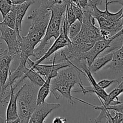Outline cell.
<instances>
[{
  "instance_id": "obj_16",
  "label": "cell",
  "mask_w": 123,
  "mask_h": 123,
  "mask_svg": "<svg viewBox=\"0 0 123 123\" xmlns=\"http://www.w3.org/2000/svg\"><path fill=\"white\" fill-rule=\"evenodd\" d=\"M17 68L20 70L26 78L29 79L30 82L34 85L38 86H41L44 82V79L42 77V76L37 73L36 71L32 68H28L26 67V65H18Z\"/></svg>"
},
{
  "instance_id": "obj_5",
  "label": "cell",
  "mask_w": 123,
  "mask_h": 123,
  "mask_svg": "<svg viewBox=\"0 0 123 123\" xmlns=\"http://www.w3.org/2000/svg\"><path fill=\"white\" fill-rule=\"evenodd\" d=\"M0 38L3 40L7 44L8 49L10 54L16 57H19L20 54V38L21 37L20 32H18L15 29H12L4 24L0 22Z\"/></svg>"
},
{
  "instance_id": "obj_18",
  "label": "cell",
  "mask_w": 123,
  "mask_h": 123,
  "mask_svg": "<svg viewBox=\"0 0 123 123\" xmlns=\"http://www.w3.org/2000/svg\"><path fill=\"white\" fill-rule=\"evenodd\" d=\"M14 59V56L7 49L0 53V69L4 67H10L11 62Z\"/></svg>"
},
{
  "instance_id": "obj_4",
  "label": "cell",
  "mask_w": 123,
  "mask_h": 123,
  "mask_svg": "<svg viewBox=\"0 0 123 123\" xmlns=\"http://www.w3.org/2000/svg\"><path fill=\"white\" fill-rule=\"evenodd\" d=\"M25 79L23 85L19 89V93L17 99L18 114L20 123H29L37 106V93L39 89V86Z\"/></svg>"
},
{
  "instance_id": "obj_10",
  "label": "cell",
  "mask_w": 123,
  "mask_h": 123,
  "mask_svg": "<svg viewBox=\"0 0 123 123\" xmlns=\"http://www.w3.org/2000/svg\"><path fill=\"white\" fill-rule=\"evenodd\" d=\"M16 88L15 86H10V93L9 96V102H8V106L6 111V123H20V120L18 117V105L17 99L19 93V90L15 92Z\"/></svg>"
},
{
  "instance_id": "obj_22",
  "label": "cell",
  "mask_w": 123,
  "mask_h": 123,
  "mask_svg": "<svg viewBox=\"0 0 123 123\" xmlns=\"http://www.w3.org/2000/svg\"><path fill=\"white\" fill-rule=\"evenodd\" d=\"M65 16H66L67 21L69 26H70L73 23H74L77 20L76 18L75 14H74V11H73V8H72L71 2L67 4L66 13H65Z\"/></svg>"
},
{
  "instance_id": "obj_24",
  "label": "cell",
  "mask_w": 123,
  "mask_h": 123,
  "mask_svg": "<svg viewBox=\"0 0 123 123\" xmlns=\"http://www.w3.org/2000/svg\"><path fill=\"white\" fill-rule=\"evenodd\" d=\"M72 8H73V11H74V14H75L76 18L78 20H79L80 23L82 22V18L84 16V12H83L82 9L79 6H77L75 4H73L71 2Z\"/></svg>"
},
{
  "instance_id": "obj_3",
  "label": "cell",
  "mask_w": 123,
  "mask_h": 123,
  "mask_svg": "<svg viewBox=\"0 0 123 123\" xmlns=\"http://www.w3.org/2000/svg\"><path fill=\"white\" fill-rule=\"evenodd\" d=\"M67 5H56L49 8L51 16L48 23L44 37L42 38L38 46L34 49L33 56L38 60L45 54L51 46V38L56 40L60 36L62 27L63 17L66 11Z\"/></svg>"
},
{
  "instance_id": "obj_26",
  "label": "cell",
  "mask_w": 123,
  "mask_h": 123,
  "mask_svg": "<svg viewBox=\"0 0 123 123\" xmlns=\"http://www.w3.org/2000/svg\"><path fill=\"white\" fill-rule=\"evenodd\" d=\"M88 1V0H78L76 5L79 6V7H80L82 9H84L87 5Z\"/></svg>"
},
{
  "instance_id": "obj_13",
  "label": "cell",
  "mask_w": 123,
  "mask_h": 123,
  "mask_svg": "<svg viewBox=\"0 0 123 123\" xmlns=\"http://www.w3.org/2000/svg\"><path fill=\"white\" fill-rule=\"evenodd\" d=\"M35 3L34 0H27L23 3L19 4H13L12 9L14 11L16 14V29L18 32L22 30V24L23 19L26 13V11L32 4Z\"/></svg>"
},
{
  "instance_id": "obj_28",
  "label": "cell",
  "mask_w": 123,
  "mask_h": 123,
  "mask_svg": "<svg viewBox=\"0 0 123 123\" xmlns=\"http://www.w3.org/2000/svg\"><path fill=\"white\" fill-rule=\"evenodd\" d=\"M109 4L112 3H118L123 6V0H108Z\"/></svg>"
},
{
  "instance_id": "obj_21",
  "label": "cell",
  "mask_w": 123,
  "mask_h": 123,
  "mask_svg": "<svg viewBox=\"0 0 123 123\" xmlns=\"http://www.w3.org/2000/svg\"><path fill=\"white\" fill-rule=\"evenodd\" d=\"M13 6V4L11 0H0V13L3 19L12 10Z\"/></svg>"
},
{
  "instance_id": "obj_31",
  "label": "cell",
  "mask_w": 123,
  "mask_h": 123,
  "mask_svg": "<svg viewBox=\"0 0 123 123\" xmlns=\"http://www.w3.org/2000/svg\"><path fill=\"white\" fill-rule=\"evenodd\" d=\"M70 2H72V3L75 4H76L77 2H78V0H70Z\"/></svg>"
},
{
  "instance_id": "obj_12",
  "label": "cell",
  "mask_w": 123,
  "mask_h": 123,
  "mask_svg": "<svg viewBox=\"0 0 123 123\" xmlns=\"http://www.w3.org/2000/svg\"><path fill=\"white\" fill-rule=\"evenodd\" d=\"M62 28V27H61ZM71 40L68 38V37H66L64 32H62V29L61 30V32H60V36H58L56 40H55V42L52 44L51 46L50 47L48 51L45 53L43 56L38 59V60H36L35 61L36 64H40L45 60L48 59L49 56H51L52 54H55L56 52L58 51L60 49H62L63 48L66 47L68 44L70 43Z\"/></svg>"
},
{
  "instance_id": "obj_9",
  "label": "cell",
  "mask_w": 123,
  "mask_h": 123,
  "mask_svg": "<svg viewBox=\"0 0 123 123\" xmlns=\"http://www.w3.org/2000/svg\"><path fill=\"white\" fill-rule=\"evenodd\" d=\"M60 106V104L59 103H49L45 102L37 105L30 117L29 123H44V120L49 114Z\"/></svg>"
},
{
  "instance_id": "obj_1",
  "label": "cell",
  "mask_w": 123,
  "mask_h": 123,
  "mask_svg": "<svg viewBox=\"0 0 123 123\" xmlns=\"http://www.w3.org/2000/svg\"><path fill=\"white\" fill-rule=\"evenodd\" d=\"M50 16V10L41 4L40 7L32 11L28 17V19L31 20V24L26 36H21L20 38V64H26L27 59L33 56L34 49L44 37Z\"/></svg>"
},
{
  "instance_id": "obj_7",
  "label": "cell",
  "mask_w": 123,
  "mask_h": 123,
  "mask_svg": "<svg viewBox=\"0 0 123 123\" xmlns=\"http://www.w3.org/2000/svg\"><path fill=\"white\" fill-rule=\"evenodd\" d=\"M26 64L29 65L31 68L34 70L41 76H44L45 79L49 76L51 77L52 78H54L55 76H56L59 70L70 66L69 64L64 62L52 63L50 65L40 64V63L36 64L34 61H32V60H30V58H28L26 60Z\"/></svg>"
},
{
  "instance_id": "obj_14",
  "label": "cell",
  "mask_w": 123,
  "mask_h": 123,
  "mask_svg": "<svg viewBox=\"0 0 123 123\" xmlns=\"http://www.w3.org/2000/svg\"><path fill=\"white\" fill-rule=\"evenodd\" d=\"M114 52L111 51L108 48L101 52L94 60L90 66V70L92 73H95L103 67H105L112 60Z\"/></svg>"
},
{
  "instance_id": "obj_11",
  "label": "cell",
  "mask_w": 123,
  "mask_h": 123,
  "mask_svg": "<svg viewBox=\"0 0 123 123\" xmlns=\"http://www.w3.org/2000/svg\"><path fill=\"white\" fill-rule=\"evenodd\" d=\"M122 44L121 47L115 50L113 53L112 60L107 64L105 68L110 70L111 72L120 78L123 77V34L121 35Z\"/></svg>"
},
{
  "instance_id": "obj_20",
  "label": "cell",
  "mask_w": 123,
  "mask_h": 123,
  "mask_svg": "<svg viewBox=\"0 0 123 123\" xmlns=\"http://www.w3.org/2000/svg\"><path fill=\"white\" fill-rule=\"evenodd\" d=\"M2 22L12 29H16V14L13 10L8 12L3 19Z\"/></svg>"
},
{
  "instance_id": "obj_15",
  "label": "cell",
  "mask_w": 123,
  "mask_h": 123,
  "mask_svg": "<svg viewBox=\"0 0 123 123\" xmlns=\"http://www.w3.org/2000/svg\"><path fill=\"white\" fill-rule=\"evenodd\" d=\"M74 99L78 101L80 103H84V104L88 105L90 106H91L94 109L96 110H99L100 111V113L99 115L97 117V118L94 120V122L96 123H102L103 122V120L105 121L106 123H113V116L112 114H111L110 110L107 109L105 105L103 104H102L101 106H95L93 105H91L90 103H88V102H85V101L83 100L82 99H79V98H76V97H74Z\"/></svg>"
},
{
  "instance_id": "obj_19",
  "label": "cell",
  "mask_w": 123,
  "mask_h": 123,
  "mask_svg": "<svg viewBox=\"0 0 123 123\" xmlns=\"http://www.w3.org/2000/svg\"><path fill=\"white\" fill-rule=\"evenodd\" d=\"M81 27L82 23H80L78 20H76L74 23H73L70 26L68 32V37L70 40L73 39L79 34L80 30H81Z\"/></svg>"
},
{
  "instance_id": "obj_8",
  "label": "cell",
  "mask_w": 123,
  "mask_h": 123,
  "mask_svg": "<svg viewBox=\"0 0 123 123\" xmlns=\"http://www.w3.org/2000/svg\"><path fill=\"white\" fill-rule=\"evenodd\" d=\"M123 34V28L120 31H119L118 33L114 35L112 38L108 40L101 39L98 40L95 43L93 46L89 50H88L86 52L84 53V57L86 60L87 64L89 68L90 67L91 63L94 61L95 58L100 54L101 52L109 48L110 46V44L113 40L118 36H121Z\"/></svg>"
},
{
  "instance_id": "obj_29",
  "label": "cell",
  "mask_w": 123,
  "mask_h": 123,
  "mask_svg": "<svg viewBox=\"0 0 123 123\" xmlns=\"http://www.w3.org/2000/svg\"><path fill=\"white\" fill-rule=\"evenodd\" d=\"M13 4H19L23 3L27 0H11Z\"/></svg>"
},
{
  "instance_id": "obj_32",
  "label": "cell",
  "mask_w": 123,
  "mask_h": 123,
  "mask_svg": "<svg viewBox=\"0 0 123 123\" xmlns=\"http://www.w3.org/2000/svg\"><path fill=\"white\" fill-rule=\"evenodd\" d=\"M0 123H6V120H4L1 116H0Z\"/></svg>"
},
{
  "instance_id": "obj_30",
  "label": "cell",
  "mask_w": 123,
  "mask_h": 123,
  "mask_svg": "<svg viewBox=\"0 0 123 123\" xmlns=\"http://www.w3.org/2000/svg\"><path fill=\"white\" fill-rule=\"evenodd\" d=\"M117 88H122L123 89V79L121 82H119L118 85L117 86Z\"/></svg>"
},
{
  "instance_id": "obj_33",
  "label": "cell",
  "mask_w": 123,
  "mask_h": 123,
  "mask_svg": "<svg viewBox=\"0 0 123 123\" xmlns=\"http://www.w3.org/2000/svg\"><path fill=\"white\" fill-rule=\"evenodd\" d=\"M123 18V12H122V13H121V17H120V18Z\"/></svg>"
},
{
  "instance_id": "obj_25",
  "label": "cell",
  "mask_w": 123,
  "mask_h": 123,
  "mask_svg": "<svg viewBox=\"0 0 123 123\" xmlns=\"http://www.w3.org/2000/svg\"><path fill=\"white\" fill-rule=\"evenodd\" d=\"M115 82L119 84V81L118 80H117V79H111V80L103 79V80H100L99 82H97V84H98V86L100 88H102L106 89Z\"/></svg>"
},
{
  "instance_id": "obj_6",
  "label": "cell",
  "mask_w": 123,
  "mask_h": 123,
  "mask_svg": "<svg viewBox=\"0 0 123 123\" xmlns=\"http://www.w3.org/2000/svg\"><path fill=\"white\" fill-rule=\"evenodd\" d=\"M108 0H105V10L102 11L99 10L97 6L95 7L91 12V16L98 21L100 29L106 30L112 26L114 23L120 19L123 8L117 13H111L108 10Z\"/></svg>"
},
{
  "instance_id": "obj_23",
  "label": "cell",
  "mask_w": 123,
  "mask_h": 123,
  "mask_svg": "<svg viewBox=\"0 0 123 123\" xmlns=\"http://www.w3.org/2000/svg\"><path fill=\"white\" fill-rule=\"evenodd\" d=\"M70 0H41V4L46 6L48 8L56 5H67Z\"/></svg>"
},
{
  "instance_id": "obj_27",
  "label": "cell",
  "mask_w": 123,
  "mask_h": 123,
  "mask_svg": "<svg viewBox=\"0 0 123 123\" xmlns=\"http://www.w3.org/2000/svg\"><path fill=\"white\" fill-rule=\"evenodd\" d=\"M67 121V120L66 118H62L61 117H55L53 120V123H64Z\"/></svg>"
},
{
  "instance_id": "obj_17",
  "label": "cell",
  "mask_w": 123,
  "mask_h": 123,
  "mask_svg": "<svg viewBox=\"0 0 123 123\" xmlns=\"http://www.w3.org/2000/svg\"><path fill=\"white\" fill-rule=\"evenodd\" d=\"M51 77H48L46 79L44 84L40 86L38 89V93H37V105L41 104L45 102L46 98L49 96V93L50 92V81H51Z\"/></svg>"
},
{
  "instance_id": "obj_2",
  "label": "cell",
  "mask_w": 123,
  "mask_h": 123,
  "mask_svg": "<svg viewBox=\"0 0 123 123\" xmlns=\"http://www.w3.org/2000/svg\"><path fill=\"white\" fill-rule=\"evenodd\" d=\"M76 85H83L80 73L72 66L61 68L56 76L52 78L50 90L56 99L61 97L66 99L71 105L75 103L74 97L72 96V88Z\"/></svg>"
}]
</instances>
